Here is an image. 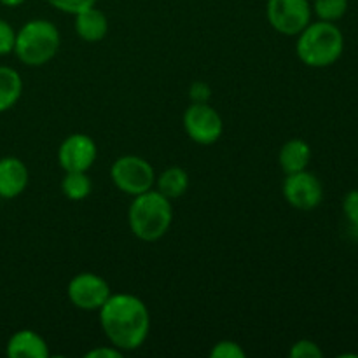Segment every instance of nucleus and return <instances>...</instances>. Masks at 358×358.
Here are the masks:
<instances>
[{"label": "nucleus", "instance_id": "obj_1", "mask_svg": "<svg viewBox=\"0 0 358 358\" xmlns=\"http://www.w3.org/2000/svg\"><path fill=\"white\" fill-rule=\"evenodd\" d=\"M100 325L112 346L124 352L138 350L150 332L147 304L133 294H110L100 308Z\"/></svg>", "mask_w": 358, "mask_h": 358}, {"label": "nucleus", "instance_id": "obj_2", "mask_svg": "<svg viewBox=\"0 0 358 358\" xmlns=\"http://www.w3.org/2000/svg\"><path fill=\"white\" fill-rule=\"evenodd\" d=\"M345 51V37L339 27L332 21L310 23L296 42L297 58L311 69H325L341 58Z\"/></svg>", "mask_w": 358, "mask_h": 358}, {"label": "nucleus", "instance_id": "obj_3", "mask_svg": "<svg viewBox=\"0 0 358 358\" xmlns=\"http://www.w3.org/2000/svg\"><path fill=\"white\" fill-rule=\"evenodd\" d=\"M171 199L161 194L159 191L143 192L133 198L128 210L129 229L138 240L157 241L168 233L173 220V206Z\"/></svg>", "mask_w": 358, "mask_h": 358}, {"label": "nucleus", "instance_id": "obj_4", "mask_svg": "<svg viewBox=\"0 0 358 358\" xmlns=\"http://www.w3.org/2000/svg\"><path fill=\"white\" fill-rule=\"evenodd\" d=\"M62 37L49 20H30L16 31L14 55L23 65L42 66L51 62L59 51Z\"/></svg>", "mask_w": 358, "mask_h": 358}, {"label": "nucleus", "instance_id": "obj_5", "mask_svg": "<svg viewBox=\"0 0 358 358\" xmlns=\"http://www.w3.org/2000/svg\"><path fill=\"white\" fill-rule=\"evenodd\" d=\"M110 178L119 191L135 198L154 187L156 171L147 159L128 154L112 163Z\"/></svg>", "mask_w": 358, "mask_h": 358}, {"label": "nucleus", "instance_id": "obj_6", "mask_svg": "<svg viewBox=\"0 0 358 358\" xmlns=\"http://www.w3.org/2000/svg\"><path fill=\"white\" fill-rule=\"evenodd\" d=\"M310 0H268L266 16L273 30L287 37H297L311 23Z\"/></svg>", "mask_w": 358, "mask_h": 358}, {"label": "nucleus", "instance_id": "obj_7", "mask_svg": "<svg viewBox=\"0 0 358 358\" xmlns=\"http://www.w3.org/2000/svg\"><path fill=\"white\" fill-rule=\"evenodd\" d=\"M184 129L192 142L212 145L222 136L224 121L208 101L191 103L184 112Z\"/></svg>", "mask_w": 358, "mask_h": 358}, {"label": "nucleus", "instance_id": "obj_8", "mask_svg": "<svg viewBox=\"0 0 358 358\" xmlns=\"http://www.w3.org/2000/svg\"><path fill=\"white\" fill-rule=\"evenodd\" d=\"M112 290L107 280L94 273H79L73 276L66 287L70 303L83 311L100 310L110 297Z\"/></svg>", "mask_w": 358, "mask_h": 358}, {"label": "nucleus", "instance_id": "obj_9", "mask_svg": "<svg viewBox=\"0 0 358 358\" xmlns=\"http://www.w3.org/2000/svg\"><path fill=\"white\" fill-rule=\"evenodd\" d=\"M283 198L296 210H315L324 199V185L317 175L303 170L287 175L283 180Z\"/></svg>", "mask_w": 358, "mask_h": 358}, {"label": "nucleus", "instance_id": "obj_10", "mask_svg": "<svg viewBox=\"0 0 358 358\" xmlns=\"http://www.w3.org/2000/svg\"><path fill=\"white\" fill-rule=\"evenodd\" d=\"M96 156V142L84 133H72L58 149V163L63 171H90Z\"/></svg>", "mask_w": 358, "mask_h": 358}, {"label": "nucleus", "instance_id": "obj_11", "mask_svg": "<svg viewBox=\"0 0 358 358\" xmlns=\"http://www.w3.org/2000/svg\"><path fill=\"white\" fill-rule=\"evenodd\" d=\"M28 168L20 157H0V198L14 199L28 187Z\"/></svg>", "mask_w": 358, "mask_h": 358}, {"label": "nucleus", "instance_id": "obj_12", "mask_svg": "<svg viewBox=\"0 0 358 358\" xmlns=\"http://www.w3.org/2000/svg\"><path fill=\"white\" fill-rule=\"evenodd\" d=\"M6 353L10 358H48L49 346L41 334L30 329H23L10 336Z\"/></svg>", "mask_w": 358, "mask_h": 358}, {"label": "nucleus", "instance_id": "obj_13", "mask_svg": "<svg viewBox=\"0 0 358 358\" xmlns=\"http://www.w3.org/2000/svg\"><path fill=\"white\" fill-rule=\"evenodd\" d=\"M73 28L79 38L84 42H100L107 37L108 34V17L105 16L103 10L96 9V6L76 14Z\"/></svg>", "mask_w": 358, "mask_h": 358}, {"label": "nucleus", "instance_id": "obj_14", "mask_svg": "<svg viewBox=\"0 0 358 358\" xmlns=\"http://www.w3.org/2000/svg\"><path fill=\"white\" fill-rule=\"evenodd\" d=\"M311 161V147L310 143L301 138H292L282 145L278 152V163L283 173H297V171L306 170Z\"/></svg>", "mask_w": 358, "mask_h": 358}, {"label": "nucleus", "instance_id": "obj_15", "mask_svg": "<svg viewBox=\"0 0 358 358\" xmlns=\"http://www.w3.org/2000/svg\"><path fill=\"white\" fill-rule=\"evenodd\" d=\"M23 93V79L13 66L0 65V114L13 108Z\"/></svg>", "mask_w": 358, "mask_h": 358}, {"label": "nucleus", "instance_id": "obj_16", "mask_svg": "<svg viewBox=\"0 0 358 358\" xmlns=\"http://www.w3.org/2000/svg\"><path fill=\"white\" fill-rule=\"evenodd\" d=\"M189 184V173L180 166H171L166 168L159 177H156V185H157V191L161 194L166 196L168 199H175V198H180L187 192Z\"/></svg>", "mask_w": 358, "mask_h": 358}, {"label": "nucleus", "instance_id": "obj_17", "mask_svg": "<svg viewBox=\"0 0 358 358\" xmlns=\"http://www.w3.org/2000/svg\"><path fill=\"white\" fill-rule=\"evenodd\" d=\"M93 191V182L87 177V171H65L62 180V192L72 201L86 199Z\"/></svg>", "mask_w": 358, "mask_h": 358}, {"label": "nucleus", "instance_id": "obj_18", "mask_svg": "<svg viewBox=\"0 0 358 358\" xmlns=\"http://www.w3.org/2000/svg\"><path fill=\"white\" fill-rule=\"evenodd\" d=\"M311 9L317 14L318 20L336 23L348 10V0H313Z\"/></svg>", "mask_w": 358, "mask_h": 358}, {"label": "nucleus", "instance_id": "obj_19", "mask_svg": "<svg viewBox=\"0 0 358 358\" xmlns=\"http://www.w3.org/2000/svg\"><path fill=\"white\" fill-rule=\"evenodd\" d=\"M212 358H245L247 353L241 348V345H238L236 341H231V339H222V341L215 343L210 352Z\"/></svg>", "mask_w": 358, "mask_h": 358}, {"label": "nucleus", "instance_id": "obj_20", "mask_svg": "<svg viewBox=\"0 0 358 358\" xmlns=\"http://www.w3.org/2000/svg\"><path fill=\"white\" fill-rule=\"evenodd\" d=\"M48 3L55 7V9H58L59 13L76 16V14L96 6V0H48Z\"/></svg>", "mask_w": 358, "mask_h": 358}, {"label": "nucleus", "instance_id": "obj_21", "mask_svg": "<svg viewBox=\"0 0 358 358\" xmlns=\"http://www.w3.org/2000/svg\"><path fill=\"white\" fill-rule=\"evenodd\" d=\"M289 355L292 358H322L324 357V352L311 339H299V341H296L292 345Z\"/></svg>", "mask_w": 358, "mask_h": 358}, {"label": "nucleus", "instance_id": "obj_22", "mask_svg": "<svg viewBox=\"0 0 358 358\" xmlns=\"http://www.w3.org/2000/svg\"><path fill=\"white\" fill-rule=\"evenodd\" d=\"M343 212L345 217L348 219L352 233L358 236V189H353L343 199Z\"/></svg>", "mask_w": 358, "mask_h": 358}, {"label": "nucleus", "instance_id": "obj_23", "mask_svg": "<svg viewBox=\"0 0 358 358\" xmlns=\"http://www.w3.org/2000/svg\"><path fill=\"white\" fill-rule=\"evenodd\" d=\"M14 42H16V30L10 27L9 21L0 17V56L14 52Z\"/></svg>", "mask_w": 358, "mask_h": 358}, {"label": "nucleus", "instance_id": "obj_24", "mask_svg": "<svg viewBox=\"0 0 358 358\" xmlns=\"http://www.w3.org/2000/svg\"><path fill=\"white\" fill-rule=\"evenodd\" d=\"M189 96H191L192 103H206L212 96V91H210L208 84L194 83L189 90Z\"/></svg>", "mask_w": 358, "mask_h": 358}, {"label": "nucleus", "instance_id": "obj_25", "mask_svg": "<svg viewBox=\"0 0 358 358\" xmlns=\"http://www.w3.org/2000/svg\"><path fill=\"white\" fill-rule=\"evenodd\" d=\"M86 358H119L122 357L121 350H117L115 346H100V348H94L91 352H87Z\"/></svg>", "mask_w": 358, "mask_h": 358}, {"label": "nucleus", "instance_id": "obj_26", "mask_svg": "<svg viewBox=\"0 0 358 358\" xmlns=\"http://www.w3.org/2000/svg\"><path fill=\"white\" fill-rule=\"evenodd\" d=\"M24 2H27V0H0V3L6 7H17Z\"/></svg>", "mask_w": 358, "mask_h": 358}]
</instances>
